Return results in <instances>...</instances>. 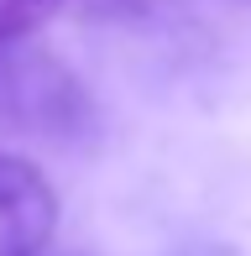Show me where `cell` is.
I'll return each instance as SVG.
<instances>
[{
	"label": "cell",
	"instance_id": "obj_1",
	"mask_svg": "<svg viewBox=\"0 0 251 256\" xmlns=\"http://www.w3.org/2000/svg\"><path fill=\"white\" fill-rule=\"evenodd\" d=\"M58 236V188L26 157L0 152V256H48Z\"/></svg>",
	"mask_w": 251,
	"mask_h": 256
},
{
	"label": "cell",
	"instance_id": "obj_2",
	"mask_svg": "<svg viewBox=\"0 0 251 256\" xmlns=\"http://www.w3.org/2000/svg\"><path fill=\"white\" fill-rule=\"evenodd\" d=\"M52 10H58V0H0V52L26 42Z\"/></svg>",
	"mask_w": 251,
	"mask_h": 256
}]
</instances>
